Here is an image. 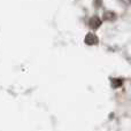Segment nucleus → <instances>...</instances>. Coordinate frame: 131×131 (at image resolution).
Returning a JSON list of instances; mask_svg holds the SVG:
<instances>
[{
	"label": "nucleus",
	"mask_w": 131,
	"mask_h": 131,
	"mask_svg": "<svg viewBox=\"0 0 131 131\" xmlns=\"http://www.w3.org/2000/svg\"><path fill=\"white\" fill-rule=\"evenodd\" d=\"M104 18L106 21H114L116 18V15L113 12H106V13L104 14Z\"/></svg>",
	"instance_id": "7ed1b4c3"
},
{
	"label": "nucleus",
	"mask_w": 131,
	"mask_h": 131,
	"mask_svg": "<svg viewBox=\"0 0 131 131\" xmlns=\"http://www.w3.org/2000/svg\"><path fill=\"white\" fill-rule=\"evenodd\" d=\"M89 25H90L91 29L95 30V29H98V28L101 25V21H100L99 17H97V16H93V17L90 20V22H89Z\"/></svg>",
	"instance_id": "f03ea898"
},
{
	"label": "nucleus",
	"mask_w": 131,
	"mask_h": 131,
	"mask_svg": "<svg viewBox=\"0 0 131 131\" xmlns=\"http://www.w3.org/2000/svg\"><path fill=\"white\" fill-rule=\"evenodd\" d=\"M121 1L125 5H131V0H121Z\"/></svg>",
	"instance_id": "20e7f679"
},
{
	"label": "nucleus",
	"mask_w": 131,
	"mask_h": 131,
	"mask_svg": "<svg viewBox=\"0 0 131 131\" xmlns=\"http://www.w3.org/2000/svg\"><path fill=\"white\" fill-rule=\"evenodd\" d=\"M85 43H86V45H97L99 43V39H98V37L94 34H91L90 32L85 37Z\"/></svg>",
	"instance_id": "f257e3e1"
}]
</instances>
